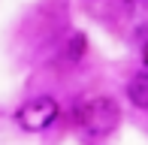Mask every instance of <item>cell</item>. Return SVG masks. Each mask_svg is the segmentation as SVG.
Returning <instances> with one entry per match:
<instances>
[{
    "label": "cell",
    "instance_id": "obj_4",
    "mask_svg": "<svg viewBox=\"0 0 148 145\" xmlns=\"http://www.w3.org/2000/svg\"><path fill=\"white\" fill-rule=\"evenodd\" d=\"M85 45H88V39H85L82 34H76L70 39V45H66V61H79V57L85 55Z\"/></svg>",
    "mask_w": 148,
    "mask_h": 145
},
{
    "label": "cell",
    "instance_id": "obj_2",
    "mask_svg": "<svg viewBox=\"0 0 148 145\" xmlns=\"http://www.w3.org/2000/svg\"><path fill=\"white\" fill-rule=\"evenodd\" d=\"M55 118H58V103L51 97H33L15 112L18 127L27 130V133H42L45 127L55 124Z\"/></svg>",
    "mask_w": 148,
    "mask_h": 145
},
{
    "label": "cell",
    "instance_id": "obj_1",
    "mask_svg": "<svg viewBox=\"0 0 148 145\" xmlns=\"http://www.w3.org/2000/svg\"><path fill=\"white\" fill-rule=\"evenodd\" d=\"M73 118L88 136H109L121 121V109L112 97H88L76 106Z\"/></svg>",
    "mask_w": 148,
    "mask_h": 145
},
{
    "label": "cell",
    "instance_id": "obj_3",
    "mask_svg": "<svg viewBox=\"0 0 148 145\" xmlns=\"http://www.w3.org/2000/svg\"><path fill=\"white\" fill-rule=\"evenodd\" d=\"M127 100L136 109H148V70L136 72V76L127 82Z\"/></svg>",
    "mask_w": 148,
    "mask_h": 145
},
{
    "label": "cell",
    "instance_id": "obj_5",
    "mask_svg": "<svg viewBox=\"0 0 148 145\" xmlns=\"http://www.w3.org/2000/svg\"><path fill=\"white\" fill-rule=\"evenodd\" d=\"M145 67H148V45H145Z\"/></svg>",
    "mask_w": 148,
    "mask_h": 145
}]
</instances>
